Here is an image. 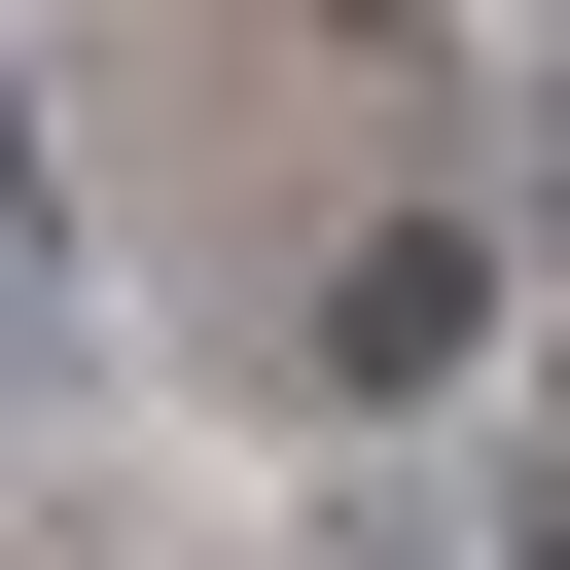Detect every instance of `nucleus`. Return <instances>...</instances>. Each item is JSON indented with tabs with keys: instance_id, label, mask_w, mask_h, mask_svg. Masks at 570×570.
<instances>
[{
	"instance_id": "1",
	"label": "nucleus",
	"mask_w": 570,
	"mask_h": 570,
	"mask_svg": "<svg viewBox=\"0 0 570 570\" xmlns=\"http://www.w3.org/2000/svg\"><path fill=\"white\" fill-rule=\"evenodd\" d=\"M463 356H499V214H392V249L321 285V392H356V428H428Z\"/></svg>"
},
{
	"instance_id": "2",
	"label": "nucleus",
	"mask_w": 570,
	"mask_h": 570,
	"mask_svg": "<svg viewBox=\"0 0 570 570\" xmlns=\"http://www.w3.org/2000/svg\"><path fill=\"white\" fill-rule=\"evenodd\" d=\"M499 570H570V428H534V463H499Z\"/></svg>"
},
{
	"instance_id": "3",
	"label": "nucleus",
	"mask_w": 570,
	"mask_h": 570,
	"mask_svg": "<svg viewBox=\"0 0 570 570\" xmlns=\"http://www.w3.org/2000/svg\"><path fill=\"white\" fill-rule=\"evenodd\" d=\"M499 178H534V249H570V71H534V142H499Z\"/></svg>"
},
{
	"instance_id": "4",
	"label": "nucleus",
	"mask_w": 570,
	"mask_h": 570,
	"mask_svg": "<svg viewBox=\"0 0 570 570\" xmlns=\"http://www.w3.org/2000/svg\"><path fill=\"white\" fill-rule=\"evenodd\" d=\"M0 249H36V71H0Z\"/></svg>"
}]
</instances>
